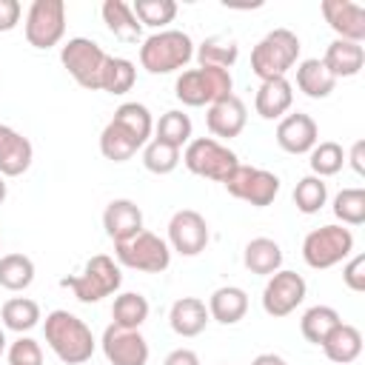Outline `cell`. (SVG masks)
<instances>
[{"label":"cell","instance_id":"1","mask_svg":"<svg viewBox=\"0 0 365 365\" xmlns=\"http://www.w3.org/2000/svg\"><path fill=\"white\" fill-rule=\"evenodd\" d=\"M43 334H46V345L66 365H83L94 356L97 339H94L91 328L77 314H71L66 308H57V311L46 314Z\"/></svg>","mask_w":365,"mask_h":365},{"label":"cell","instance_id":"2","mask_svg":"<svg viewBox=\"0 0 365 365\" xmlns=\"http://www.w3.org/2000/svg\"><path fill=\"white\" fill-rule=\"evenodd\" d=\"M194 40L180 29H163L143 40L140 46V66L148 74H171L191 63Z\"/></svg>","mask_w":365,"mask_h":365},{"label":"cell","instance_id":"3","mask_svg":"<svg viewBox=\"0 0 365 365\" xmlns=\"http://www.w3.org/2000/svg\"><path fill=\"white\" fill-rule=\"evenodd\" d=\"M299 37L291 29H271L254 48H251V71L259 80L285 77L299 60Z\"/></svg>","mask_w":365,"mask_h":365},{"label":"cell","instance_id":"4","mask_svg":"<svg viewBox=\"0 0 365 365\" xmlns=\"http://www.w3.org/2000/svg\"><path fill=\"white\" fill-rule=\"evenodd\" d=\"M174 94L182 106L191 108H208L211 103L234 94V77L225 68H214V66H197V68H185L177 83H174Z\"/></svg>","mask_w":365,"mask_h":365},{"label":"cell","instance_id":"5","mask_svg":"<svg viewBox=\"0 0 365 365\" xmlns=\"http://www.w3.org/2000/svg\"><path fill=\"white\" fill-rule=\"evenodd\" d=\"M63 288H71V294L77 297V302L83 305H91V302H100L111 294L120 291L123 285V271L117 265V259H111L108 254H97L91 257L80 274L74 277H66L60 282Z\"/></svg>","mask_w":365,"mask_h":365},{"label":"cell","instance_id":"6","mask_svg":"<svg viewBox=\"0 0 365 365\" xmlns=\"http://www.w3.org/2000/svg\"><path fill=\"white\" fill-rule=\"evenodd\" d=\"M351 254H354V234L348 225H339V222L319 225V228L308 231L302 240V259L314 271L334 268V265L345 262Z\"/></svg>","mask_w":365,"mask_h":365},{"label":"cell","instance_id":"7","mask_svg":"<svg viewBox=\"0 0 365 365\" xmlns=\"http://www.w3.org/2000/svg\"><path fill=\"white\" fill-rule=\"evenodd\" d=\"M114 259H117V265L131 268V271L163 274L171 265V248L160 234L143 228L131 240L114 242Z\"/></svg>","mask_w":365,"mask_h":365},{"label":"cell","instance_id":"8","mask_svg":"<svg viewBox=\"0 0 365 365\" xmlns=\"http://www.w3.org/2000/svg\"><path fill=\"white\" fill-rule=\"evenodd\" d=\"M182 163L197 177L225 182L228 174L240 165V157L214 137H191V143L182 148Z\"/></svg>","mask_w":365,"mask_h":365},{"label":"cell","instance_id":"9","mask_svg":"<svg viewBox=\"0 0 365 365\" xmlns=\"http://www.w3.org/2000/svg\"><path fill=\"white\" fill-rule=\"evenodd\" d=\"M106 60H108V54L91 37H71L68 43L60 46V63H63V68L74 77L77 86H83L88 91H100Z\"/></svg>","mask_w":365,"mask_h":365},{"label":"cell","instance_id":"10","mask_svg":"<svg viewBox=\"0 0 365 365\" xmlns=\"http://www.w3.org/2000/svg\"><path fill=\"white\" fill-rule=\"evenodd\" d=\"M26 43L31 48H54L66 34V3L63 0H31L23 23Z\"/></svg>","mask_w":365,"mask_h":365},{"label":"cell","instance_id":"11","mask_svg":"<svg viewBox=\"0 0 365 365\" xmlns=\"http://www.w3.org/2000/svg\"><path fill=\"white\" fill-rule=\"evenodd\" d=\"M222 185L231 197H237V200H242L254 208L271 205L279 194V177L274 171L257 168V165H242V163L228 174V180Z\"/></svg>","mask_w":365,"mask_h":365},{"label":"cell","instance_id":"12","mask_svg":"<svg viewBox=\"0 0 365 365\" xmlns=\"http://www.w3.org/2000/svg\"><path fill=\"white\" fill-rule=\"evenodd\" d=\"M305 294H308V285H305L302 274L279 268L277 274L268 277V282L262 288V311L274 319H282L302 305Z\"/></svg>","mask_w":365,"mask_h":365},{"label":"cell","instance_id":"13","mask_svg":"<svg viewBox=\"0 0 365 365\" xmlns=\"http://www.w3.org/2000/svg\"><path fill=\"white\" fill-rule=\"evenodd\" d=\"M211 240V231H208V222L200 211L194 208H180L171 214L168 220V248L177 251L180 257H197L205 251Z\"/></svg>","mask_w":365,"mask_h":365},{"label":"cell","instance_id":"14","mask_svg":"<svg viewBox=\"0 0 365 365\" xmlns=\"http://www.w3.org/2000/svg\"><path fill=\"white\" fill-rule=\"evenodd\" d=\"M100 348L108 365H148V342L134 328H120L111 322L100 336Z\"/></svg>","mask_w":365,"mask_h":365},{"label":"cell","instance_id":"15","mask_svg":"<svg viewBox=\"0 0 365 365\" xmlns=\"http://www.w3.org/2000/svg\"><path fill=\"white\" fill-rule=\"evenodd\" d=\"M319 11L325 17V23L331 26V31L336 34V40H351V43H362L365 40V9L354 0H322Z\"/></svg>","mask_w":365,"mask_h":365},{"label":"cell","instance_id":"16","mask_svg":"<svg viewBox=\"0 0 365 365\" xmlns=\"http://www.w3.org/2000/svg\"><path fill=\"white\" fill-rule=\"evenodd\" d=\"M319 143V125L311 114L294 111L277 123V145L288 154H308Z\"/></svg>","mask_w":365,"mask_h":365},{"label":"cell","instance_id":"17","mask_svg":"<svg viewBox=\"0 0 365 365\" xmlns=\"http://www.w3.org/2000/svg\"><path fill=\"white\" fill-rule=\"evenodd\" d=\"M245 123H248V108H245V103L237 94H228V97L211 103L208 111H205V125L214 134V140L217 137L220 140L240 137L242 128H245Z\"/></svg>","mask_w":365,"mask_h":365},{"label":"cell","instance_id":"18","mask_svg":"<svg viewBox=\"0 0 365 365\" xmlns=\"http://www.w3.org/2000/svg\"><path fill=\"white\" fill-rule=\"evenodd\" d=\"M103 228L111 242L131 240L134 234L143 231V208L128 197H117L103 211Z\"/></svg>","mask_w":365,"mask_h":365},{"label":"cell","instance_id":"19","mask_svg":"<svg viewBox=\"0 0 365 365\" xmlns=\"http://www.w3.org/2000/svg\"><path fill=\"white\" fill-rule=\"evenodd\" d=\"M34 148L17 128L0 123V177H20L31 168Z\"/></svg>","mask_w":365,"mask_h":365},{"label":"cell","instance_id":"20","mask_svg":"<svg viewBox=\"0 0 365 365\" xmlns=\"http://www.w3.org/2000/svg\"><path fill=\"white\" fill-rule=\"evenodd\" d=\"M294 106V86L288 77H274L262 80L257 94H254V111L262 120H282Z\"/></svg>","mask_w":365,"mask_h":365},{"label":"cell","instance_id":"21","mask_svg":"<svg viewBox=\"0 0 365 365\" xmlns=\"http://www.w3.org/2000/svg\"><path fill=\"white\" fill-rule=\"evenodd\" d=\"M211 322L208 317V305L200 299V297H180L174 299L171 311H168V325L177 336H200L205 331V325Z\"/></svg>","mask_w":365,"mask_h":365},{"label":"cell","instance_id":"22","mask_svg":"<svg viewBox=\"0 0 365 365\" xmlns=\"http://www.w3.org/2000/svg\"><path fill=\"white\" fill-rule=\"evenodd\" d=\"M322 66L331 71L334 80L339 77H356L365 66V48L362 43H351V40H331L325 54H322Z\"/></svg>","mask_w":365,"mask_h":365},{"label":"cell","instance_id":"23","mask_svg":"<svg viewBox=\"0 0 365 365\" xmlns=\"http://www.w3.org/2000/svg\"><path fill=\"white\" fill-rule=\"evenodd\" d=\"M208 317L220 325H237L248 314V294L240 285H222L208 297Z\"/></svg>","mask_w":365,"mask_h":365},{"label":"cell","instance_id":"24","mask_svg":"<svg viewBox=\"0 0 365 365\" xmlns=\"http://www.w3.org/2000/svg\"><path fill=\"white\" fill-rule=\"evenodd\" d=\"M242 265L257 277H271L282 268V248L271 237H254L242 248Z\"/></svg>","mask_w":365,"mask_h":365},{"label":"cell","instance_id":"25","mask_svg":"<svg viewBox=\"0 0 365 365\" xmlns=\"http://www.w3.org/2000/svg\"><path fill=\"white\" fill-rule=\"evenodd\" d=\"M325 351V356L334 362V365H351L354 359H359L362 354V331L356 325H348V322H339L328 339L319 345Z\"/></svg>","mask_w":365,"mask_h":365},{"label":"cell","instance_id":"26","mask_svg":"<svg viewBox=\"0 0 365 365\" xmlns=\"http://www.w3.org/2000/svg\"><path fill=\"white\" fill-rule=\"evenodd\" d=\"M100 14H103V23L106 29L120 40V43H140L143 40V26L140 20L134 17L131 6L123 3V0H106L100 6Z\"/></svg>","mask_w":365,"mask_h":365},{"label":"cell","instance_id":"27","mask_svg":"<svg viewBox=\"0 0 365 365\" xmlns=\"http://www.w3.org/2000/svg\"><path fill=\"white\" fill-rule=\"evenodd\" d=\"M297 88L311 100H325L336 88V80L331 77V71L322 66L319 57H308L297 63Z\"/></svg>","mask_w":365,"mask_h":365},{"label":"cell","instance_id":"28","mask_svg":"<svg viewBox=\"0 0 365 365\" xmlns=\"http://www.w3.org/2000/svg\"><path fill=\"white\" fill-rule=\"evenodd\" d=\"M140 148H143V143H140L128 128H123V125L114 123V120H108L106 128L100 131V154H103L106 160H111V163H125V160H131Z\"/></svg>","mask_w":365,"mask_h":365},{"label":"cell","instance_id":"29","mask_svg":"<svg viewBox=\"0 0 365 365\" xmlns=\"http://www.w3.org/2000/svg\"><path fill=\"white\" fill-rule=\"evenodd\" d=\"M0 319H3V328L14 331V334H29L31 328L40 325L43 314H40V305L29 297H11L3 302L0 308Z\"/></svg>","mask_w":365,"mask_h":365},{"label":"cell","instance_id":"30","mask_svg":"<svg viewBox=\"0 0 365 365\" xmlns=\"http://www.w3.org/2000/svg\"><path fill=\"white\" fill-rule=\"evenodd\" d=\"M194 57L200 60V66H214V68L231 71V66H234L237 57H240V46H237V40H231V37L214 34V37H205V40L194 48Z\"/></svg>","mask_w":365,"mask_h":365},{"label":"cell","instance_id":"31","mask_svg":"<svg viewBox=\"0 0 365 365\" xmlns=\"http://www.w3.org/2000/svg\"><path fill=\"white\" fill-rule=\"evenodd\" d=\"M342 322V317L336 314V308L331 305H311L302 319H299V331L311 345H322L328 339V334Z\"/></svg>","mask_w":365,"mask_h":365},{"label":"cell","instance_id":"32","mask_svg":"<svg viewBox=\"0 0 365 365\" xmlns=\"http://www.w3.org/2000/svg\"><path fill=\"white\" fill-rule=\"evenodd\" d=\"M148 299L137 291H123L114 297V305H111V319L114 325L120 328H134L140 331V325L148 319Z\"/></svg>","mask_w":365,"mask_h":365},{"label":"cell","instance_id":"33","mask_svg":"<svg viewBox=\"0 0 365 365\" xmlns=\"http://www.w3.org/2000/svg\"><path fill=\"white\" fill-rule=\"evenodd\" d=\"M191 131H194L191 117L185 111H180V108H171V111L160 114V120L154 123V137L168 143V145H174V148H180V151L191 143Z\"/></svg>","mask_w":365,"mask_h":365},{"label":"cell","instance_id":"34","mask_svg":"<svg viewBox=\"0 0 365 365\" xmlns=\"http://www.w3.org/2000/svg\"><path fill=\"white\" fill-rule=\"evenodd\" d=\"M34 282V262L26 254H3L0 257V288L26 291Z\"/></svg>","mask_w":365,"mask_h":365},{"label":"cell","instance_id":"35","mask_svg":"<svg viewBox=\"0 0 365 365\" xmlns=\"http://www.w3.org/2000/svg\"><path fill=\"white\" fill-rule=\"evenodd\" d=\"M111 120L120 123L123 128H128L143 145H145V143L151 140V134H154V117H151L148 106H143V103H123V106H117V111H114Z\"/></svg>","mask_w":365,"mask_h":365},{"label":"cell","instance_id":"36","mask_svg":"<svg viewBox=\"0 0 365 365\" xmlns=\"http://www.w3.org/2000/svg\"><path fill=\"white\" fill-rule=\"evenodd\" d=\"M137 83V68L131 60L125 57H111L106 60V68H103V80H100V91H108V94H125L131 91Z\"/></svg>","mask_w":365,"mask_h":365},{"label":"cell","instance_id":"37","mask_svg":"<svg viewBox=\"0 0 365 365\" xmlns=\"http://www.w3.org/2000/svg\"><path fill=\"white\" fill-rule=\"evenodd\" d=\"M308 165H311V174L314 177H334V174H339L342 171V165H345V151H342V145L339 143H334V140H322V143H317L311 151H308Z\"/></svg>","mask_w":365,"mask_h":365},{"label":"cell","instance_id":"38","mask_svg":"<svg viewBox=\"0 0 365 365\" xmlns=\"http://www.w3.org/2000/svg\"><path fill=\"white\" fill-rule=\"evenodd\" d=\"M180 160H182V151L168 145V143H163V140H157V137H151L143 145V165H145V171H151L157 177L171 174L180 165Z\"/></svg>","mask_w":365,"mask_h":365},{"label":"cell","instance_id":"39","mask_svg":"<svg viewBox=\"0 0 365 365\" xmlns=\"http://www.w3.org/2000/svg\"><path fill=\"white\" fill-rule=\"evenodd\" d=\"M328 202V182L322 177H302L297 185H294V205L297 211L302 214H319L322 205Z\"/></svg>","mask_w":365,"mask_h":365},{"label":"cell","instance_id":"40","mask_svg":"<svg viewBox=\"0 0 365 365\" xmlns=\"http://www.w3.org/2000/svg\"><path fill=\"white\" fill-rule=\"evenodd\" d=\"M131 11L140 20V26H148V29L163 31L168 23H174L177 3L174 0H134L131 3Z\"/></svg>","mask_w":365,"mask_h":365},{"label":"cell","instance_id":"41","mask_svg":"<svg viewBox=\"0 0 365 365\" xmlns=\"http://www.w3.org/2000/svg\"><path fill=\"white\" fill-rule=\"evenodd\" d=\"M339 225H362L365 222V188H342L331 202Z\"/></svg>","mask_w":365,"mask_h":365},{"label":"cell","instance_id":"42","mask_svg":"<svg viewBox=\"0 0 365 365\" xmlns=\"http://www.w3.org/2000/svg\"><path fill=\"white\" fill-rule=\"evenodd\" d=\"M9 365H43V348L37 339L20 334L9 348H6Z\"/></svg>","mask_w":365,"mask_h":365},{"label":"cell","instance_id":"43","mask_svg":"<svg viewBox=\"0 0 365 365\" xmlns=\"http://www.w3.org/2000/svg\"><path fill=\"white\" fill-rule=\"evenodd\" d=\"M342 282L354 294H362L365 291V254H351L348 257V262L342 265Z\"/></svg>","mask_w":365,"mask_h":365},{"label":"cell","instance_id":"44","mask_svg":"<svg viewBox=\"0 0 365 365\" xmlns=\"http://www.w3.org/2000/svg\"><path fill=\"white\" fill-rule=\"evenodd\" d=\"M23 6L17 0H0V31H11L20 23Z\"/></svg>","mask_w":365,"mask_h":365},{"label":"cell","instance_id":"45","mask_svg":"<svg viewBox=\"0 0 365 365\" xmlns=\"http://www.w3.org/2000/svg\"><path fill=\"white\" fill-rule=\"evenodd\" d=\"M163 365H202V362H200V356H197L191 348H174V351L163 359Z\"/></svg>","mask_w":365,"mask_h":365},{"label":"cell","instance_id":"46","mask_svg":"<svg viewBox=\"0 0 365 365\" xmlns=\"http://www.w3.org/2000/svg\"><path fill=\"white\" fill-rule=\"evenodd\" d=\"M345 163L356 171V174H365V140H356L351 145V151L345 154Z\"/></svg>","mask_w":365,"mask_h":365},{"label":"cell","instance_id":"47","mask_svg":"<svg viewBox=\"0 0 365 365\" xmlns=\"http://www.w3.org/2000/svg\"><path fill=\"white\" fill-rule=\"evenodd\" d=\"M251 365H288V362H285L279 354H271V351H268V354H257V356L251 359Z\"/></svg>","mask_w":365,"mask_h":365},{"label":"cell","instance_id":"48","mask_svg":"<svg viewBox=\"0 0 365 365\" xmlns=\"http://www.w3.org/2000/svg\"><path fill=\"white\" fill-rule=\"evenodd\" d=\"M6 197H9V185H6V177H0V205L6 202Z\"/></svg>","mask_w":365,"mask_h":365},{"label":"cell","instance_id":"49","mask_svg":"<svg viewBox=\"0 0 365 365\" xmlns=\"http://www.w3.org/2000/svg\"><path fill=\"white\" fill-rule=\"evenodd\" d=\"M6 342H9V339H6V331L0 328V356H3V354H6V348H9Z\"/></svg>","mask_w":365,"mask_h":365}]
</instances>
